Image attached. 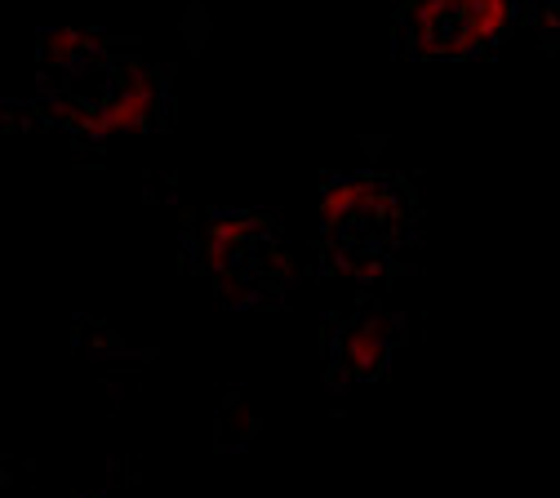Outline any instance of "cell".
<instances>
[{"label":"cell","instance_id":"4","mask_svg":"<svg viewBox=\"0 0 560 498\" xmlns=\"http://www.w3.org/2000/svg\"><path fill=\"white\" fill-rule=\"evenodd\" d=\"M161 107H165V77L161 71L148 67V62H116L98 107L81 125V138L103 142V138H116V134H138V129H148L156 120Z\"/></svg>","mask_w":560,"mask_h":498},{"label":"cell","instance_id":"2","mask_svg":"<svg viewBox=\"0 0 560 498\" xmlns=\"http://www.w3.org/2000/svg\"><path fill=\"white\" fill-rule=\"evenodd\" d=\"M320 223L347 267L374 271L405 228V192L383 174H347L320 192Z\"/></svg>","mask_w":560,"mask_h":498},{"label":"cell","instance_id":"1","mask_svg":"<svg viewBox=\"0 0 560 498\" xmlns=\"http://www.w3.org/2000/svg\"><path fill=\"white\" fill-rule=\"evenodd\" d=\"M521 0H409L400 14V45L409 58L458 62L512 36Z\"/></svg>","mask_w":560,"mask_h":498},{"label":"cell","instance_id":"3","mask_svg":"<svg viewBox=\"0 0 560 498\" xmlns=\"http://www.w3.org/2000/svg\"><path fill=\"white\" fill-rule=\"evenodd\" d=\"M205 267L219 280V290L232 299H245L249 290H262L276 267V241L267 232V219H258L254 209L219 213L205 228Z\"/></svg>","mask_w":560,"mask_h":498},{"label":"cell","instance_id":"5","mask_svg":"<svg viewBox=\"0 0 560 498\" xmlns=\"http://www.w3.org/2000/svg\"><path fill=\"white\" fill-rule=\"evenodd\" d=\"M387 356H392V338H387L383 316H361L357 325L342 329L338 366L347 370V379H357V383L378 379L387 370Z\"/></svg>","mask_w":560,"mask_h":498},{"label":"cell","instance_id":"6","mask_svg":"<svg viewBox=\"0 0 560 498\" xmlns=\"http://www.w3.org/2000/svg\"><path fill=\"white\" fill-rule=\"evenodd\" d=\"M98 58H107V49L90 32L54 27V32L40 36V67H45V77H72V71H85Z\"/></svg>","mask_w":560,"mask_h":498}]
</instances>
